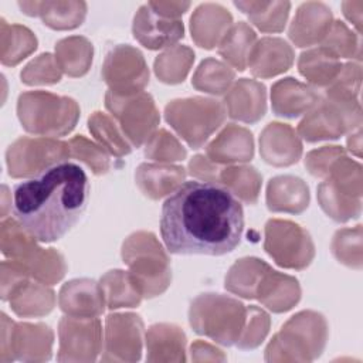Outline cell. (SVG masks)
<instances>
[{
	"instance_id": "cell-1",
	"label": "cell",
	"mask_w": 363,
	"mask_h": 363,
	"mask_svg": "<svg viewBox=\"0 0 363 363\" xmlns=\"http://www.w3.org/2000/svg\"><path fill=\"white\" fill-rule=\"evenodd\" d=\"M242 231L241 203L208 180L180 183L162 206L160 234L170 254L225 255L240 244Z\"/></svg>"
},
{
	"instance_id": "cell-2",
	"label": "cell",
	"mask_w": 363,
	"mask_h": 363,
	"mask_svg": "<svg viewBox=\"0 0 363 363\" xmlns=\"http://www.w3.org/2000/svg\"><path fill=\"white\" fill-rule=\"evenodd\" d=\"M89 190L85 170L61 160L14 186L11 211L35 241L52 242L78 223L86 210Z\"/></svg>"
},
{
	"instance_id": "cell-3",
	"label": "cell",
	"mask_w": 363,
	"mask_h": 363,
	"mask_svg": "<svg viewBox=\"0 0 363 363\" xmlns=\"http://www.w3.org/2000/svg\"><path fill=\"white\" fill-rule=\"evenodd\" d=\"M183 23L155 13L149 4L142 6L133 20L135 38L149 50L173 45L183 37Z\"/></svg>"
},
{
	"instance_id": "cell-4",
	"label": "cell",
	"mask_w": 363,
	"mask_h": 363,
	"mask_svg": "<svg viewBox=\"0 0 363 363\" xmlns=\"http://www.w3.org/2000/svg\"><path fill=\"white\" fill-rule=\"evenodd\" d=\"M272 106L277 115L296 118L316 101L318 95L308 86L286 78L279 81L272 88Z\"/></svg>"
},
{
	"instance_id": "cell-5",
	"label": "cell",
	"mask_w": 363,
	"mask_h": 363,
	"mask_svg": "<svg viewBox=\"0 0 363 363\" xmlns=\"http://www.w3.org/2000/svg\"><path fill=\"white\" fill-rule=\"evenodd\" d=\"M234 6L248 14L250 20L262 31H281L285 26L291 3L234 1Z\"/></svg>"
},
{
	"instance_id": "cell-6",
	"label": "cell",
	"mask_w": 363,
	"mask_h": 363,
	"mask_svg": "<svg viewBox=\"0 0 363 363\" xmlns=\"http://www.w3.org/2000/svg\"><path fill=\"white\" fill-rule=\"evenodd\" d=\"M89 130H92L96 139L113 155L123 156L130 152V146L121 139V135L105 115L96 112L92 118H89Z\"/></svg>"
},
{
	"instance_id": "cell-7",
	"label": "cell",
	"mask_w": 363,
	"mask_h": 363,
	"mask_svg": "<svg viewBox=\"0 0 363 363\" xmlns=\"http://www.w3.org/2000/svg\"><path fill=\"white\" fill-rule=\"evenodd\" d=\"M72 146V156L82 159L88 166L94 169L96 174L105 173L109 169V160L98 146H94L82 136H77L71 140Z\"/></svg>"
},
{
	"instance_id": "cell-8",
	"label": "cell",
	"mask_w": 363,
	"mask_h": 363,
	"mask_svg": "<svg viewBox=\"0 0 363 363\" xmlns=\"http://www.w3.org/2000/svg\"><path fill=\"white\" fill-rule=\"evenodd\" d=\"M147 4L155 13H157L163 17H167V18L177 17V16L183 14L190 6V3H173V1H159V3L150 1Z\"/></svg>"
}]
</instances>
